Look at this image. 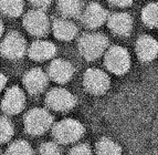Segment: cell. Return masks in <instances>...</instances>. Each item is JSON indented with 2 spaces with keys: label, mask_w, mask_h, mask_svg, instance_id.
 I'll return each instance as SVG.
<instances>
[{
  "label": "cell",
  "mask_w": 158,
  "mask_h": 155,
  "mask_svg": "<svg viewBox=\"0 0 158 155\" xmlns=\"http://www.w3.org/2000/svg\"><path fill=\"white\" fill-rule=\"evenodd\" d=\"M96 155H122V150L114 141L103 137L96 144Z\"/></svg>",
  "instance_id": "obj_19"
},
{
  "label": "cell",
  "mask_w": 158,
  "mask_h": 155,
  "mask_svg": "<svg viewBox=\"0 0 158 155\" xmlns=\"http://www.w3.org/2000/svg\"><path fill=\"white\" fill-rule=\"evenodd\" d=\"M108 45L107 38L102 33H85L79 41V50L86 60L93 61L105 52Z\"/></svg>",
  "instance_id": "obj_1"
},
{
  "label": "cell",
  "mask_w": 158,
  "mask_h": 155,
  "mask_svg": "<svg viewBox=\"0 0 158 155\" xmlns=\"http://www.w3.org/2000/svg\"><path fill=\"white\" fill-rule=\"evenodd\" d=\"M6 83H7V78L5 76V74H2L0 72V92H1L2 89L5 88Z\"/></svg>",
  "instance_id": "obj_27"
},
{
  "label": "cell",
  "mask_w": 158,
  "mask_h": 155,
  "mask_svg": "<svg viewBox=\"0 0 158 155\" xmlns=\"http://www.w3.org/2000/svg\"><path fill=\"white\" fill-rule=\"evenodd\" d=\"M23 11V0H0V12L5 16L16 18Z\"/></svg>",
  "instance_id": "obj_18"
},
{
  "label": "cell",
  "mask_w": 158,
  "mask_h": 155,
  "mask_svg": "<svg viewBox=\"0 0 158 155\" xmlns=\"http://www.w3.org/2000/svg\"><path fill=\"white\" fill-rule=\"evenodd\" d=\"M27 51V43L24 38L18 32H10L6 36L0 45V52L7 59L17 60L22 58Z\"/></svg>",
  "instance_id": "obj_5"
},
{
  "label": "cell",
  "mask_w": 158,
  "mask_h": 155,
  "mask_svg": "<svg viewBox=\"0 0 158 155\" xmlns=\"http://www.w3.org/2000/svg\"><path fill=\"white\" fill-rule=\"evenodd\" d=\"M0 155H1V153H0Z\"/></svg>",
  "instance_id": "obj_29"
},
{
  "label": "cell",
  "mask_w": 158,
  "mask_h": 155,
  "mask_svg": "<svg viewBox=\"0 0 158 155\" xmlns=\"http://www.w3.org/2000/svg\"><path fill=\"white\" fill-rule=\"evenodd\" d=\"M58 7L64 17L74 18L81 13L82 0H59Z\"/></svg>",
  "instance_id": "obj_17"
},
{
  "label": "cell",
  "mask_w": 158,
  "mask_h": 155,
  "mask_svg": "<svg viewBox=\"0 0 158 155\" xmlns=\"http://www.w3.org/2000/svg\"><path fill=\"white\" fill-rule=\"evenodd\" d=\"M69 155H92L90 147L85 144H81L79 146H75L72 149V151L69 153Z\"/></svg>",
  "instance_id": "obj_24"
},
{
  "label": "cell",
  "mask_w": 158,
  "mask_h": 155,
  "mask_svg": "<svg viewBox=\"0 0 158 155\" xmlns=\"http://www.w3.org/2000/svg\"><path fill=\"white\" fill-rule=\"evenodd\" d=\"M39 155H61V153L58 145L54 143L48 142L41 145L39 150Z\"/></svg>",
  "instance_id": "obj_23"
},
{
  "label": "cell",
  "mask_w": 158,
  "mask_h": 155,
  "mask_svg": "<svg viewBox=\"0 0 158 155\" xmlns=\"http://www.w3.org/2000/svg\"><path fill=\"white\" fill-rule=\"evenodd\" d=\"M84 133V127L73 118H66L59 122L53 127V136L59 143L69 144L80 139Z\"/></svg>",
  "instance_id": "obj_3"
},
{
  "label": "cell",
  "mask_w": 158,
  "mask_h": 155,
  "mask_svg": "<svg viewBox=\"0 0 158 155\" xmlns=\"http://www.w3.org/2000/svg\"><path fill=\"white\" fill-rule=\"evenodd\" d=\"M53 33L58 39L69 41L77 36V28L68 19H56L53 22Z\"/></svg>",
  "instance_id": "obj_16"
},
{
  "label": "cell",
  "mask_w": 158,
  "mask_h": 155,
  "mask_svg": "<svg viewBox=\"0 0 158 155\" xmlns=\"http://www.w3.org/2000/svg\"><path fill=\"white\" fill-rule=\"evenodd\" d=\"M74 73V69L70 62L65 60L52 61L49 67V75L56 83H66Z\"/></svg>",
  "instance_id": "obj_12"
},
{
  "label": "cell",
  "mask_w": 158,
  "mask_h": 155,
  "mask_svg": "<svg viewBox=\"0 0 158 155\" xmlns=\"http://www.w3.org/2000/svg\"><path fill=\"white\" fill-rule=\"evenodd\" d=\"M136 52L144 62L152 61L158 55V42L149 36H143L137 40Z\"/></svg>",
  "instance_id": "obj_13"
},
{
  "label": "cell",
  "mask_w": 158,
  "mask_h": 155,
  "mask_svg": "<svg viewBox=\"0 0 158 155\" xmlns=\"http://www.w3.org/2000/svg\"><path fill=\"white\" fill-rule=\"evenodd\" d=\"M23 84L27 91L31 94H39L47 88L48 76L39 68L31 69L23 76Z\"/></svg>",
  "instance_id": "obj_10"
},
{
  "label": "cell",
  "mask_w": 158,
  "mask_h": 155,
  "mask_svg": "<svg viewBox=\"0 0 158 155\" xmlns=\"http://www.w3.org/2000/svg\"><path fill=\"white\" fill-rule=\"evenodd\" d=\"M7 155H33V151L26 141H17L9 146Z\"/></svg>",
  "instance_id": "obj_21"
},
{
  "label": "cell",
  "mask_w": 158,
  "mask_h": 155,
  "mask_svg": "<svg viewBox=\"0 0 158 155\" xmlns=\"http://www.w3.org/2000/svg\"><path fill=\"white\" fill-rule=\"evenodd\" d=\"M110 29L117 36H128L132 31L133 20L128 13L117 12L107 19Z\"/></svg>",
  "instance_id": "obj_14"
},
{
  "label": "cell",
  "mask_w": 158,
  "mask_h": 155,
  "mask_svg": "<svg viewBox=\"0 0 158 155\" xmlns=\"http://www.w3.org/2000/svg\"><path fill=\"white\" fill-rule=\"evenodd\" d=\"M143 21L148 27H158V2L149 3L143 9Z\"/></svg>",
  "instance_id": "obj_20"
},
{
  "label": "cell",
  "mask_w": 158,
  "mask_h": 155,
  "mask_svg": "<svg viewBox=\"0 0 158 155\" xmlns=\"http://www.w3.org/2000/svg\"><path fill=\"white\" fill-rule=\"evenodd\" d=\"M83 83L87 92L92 94H103L110 88L108 75L98 69H89L84 74Z\"/></svg>",
  "instance_id": "obj_7"
},
{
  "label": "cell",
  "mask_w": 158,
  "mask_h": 155,
  "mask_svg": "<svg viewBox=\"0 0 158 155\" xmlns=\"http://www.w3.org/2000/svg\"><path fill=\"white\" fill-rule=\"evenodd\" d=\"M30 2L34 7H37L39 10H41V9H44L47 7H49L51 5V2H52V0H30Z\"/></svg>",
  "instance_id": "obj_25"
},
{
  "label": "cell",
  "mask_w": 158,
  "mask_h": 155,
  "mask_svg": "<svg viewBox=\"0 0 158 155\" xmlns=\"http://www.w3.org/2000/svg\"><path fill=\"white\" fill-rule=\"evenodd\" d=\"M2 32H3V24L2 21H1V19H0V37L2 36Z\"/></svg>",
  "instance_id": "obj_28"
},
{
  "label": "cell",
  "mask_w": 158,
  "mask_h": 155,
  "mask_svg": "<svg viewBox=\"0 0 158 155\" xmlns=\"http://www.w3.org/2000/svg\"><path fill=\"white\" fill-rule=\"evenodd\" d=\"M24 103H26V97L23 91L18 87H11L10 89L7 90L3 97L1 108L3 112L13 115L23 110Z\"/></svg>",
  "instance_id": "obj_9"
},
{
  "label": "cell",
  "mask_w": 158,
  "mask_h": 155,
  "mask_svg": "<svg viewBox=\"0 0 158 155\" xmlns=\"http://www.w3.org/2000/svg\"><path fill=\"white\" fill-rule=\"evenodd\" d=\"M105 66L111 72L115 74H124L131 67L129 53L125 48L119 45L110 48L105 54Z\"/></svg>",
  "instance_id": "obj_4"
},
{
  "label": "cell",
  "mask_w": 158,
  "mask_h": 155,
  "mask_svg": "<svg viewBox=\"0 0 158 155\" xmlns=\"http://www.w3.org/2000/svg\"><path fill=\"white\" fill-rule=\"evenodd\" d=\"M52 123V115L44 109H32L24 116V127L31 135L43 134L50 129Z\"/></svg>",
  "instance_id": "obj_2"
},
{
  "label": "cell",
  "mask_w": 158,
  "mask_h": 155,
  "mask_svg": "<svg viewBox=\"0 0 158 155\" xmlns=\"http://www.w3.org/2000/svg\"><path fill=\"white\" fill-rule=\"evenodd\" d=\"M108 2L111 5L117 6V7H127L132 5L133 0H108Z\"/></svg>",
  "instance_id": "obj_26"
},
{
  "label": "cell",
  "mask_w": 158,
  "mask_h": 155,
  "mask_svg": "<svg viewBox=\"0 0 158 155\" xmlns=\"http://www.w3.org/2000/svg\"><path fill=\"white\" fill-rule=\"evenodd\" d=\"M107 11L98 2H92L87 6L86 10L83 13V22L86 27L94 29L102 26L107 20Z\"/></svg>",
  "instance_id": "obj_11"
},
{
  "label": "cell",
  "mask_w": 158,
  "mask_h": 155,
  "mask_svg": "<svg viewBox=\"0 0 158 155\" xmlns=\"http://www.w3.org/2000/svg\"><path fill=\"white\" fill-rule=\"evenodd\" d=\"M56 52V45L52 42L44 41V40H38L34 41L30 45L28 54L32 60L35 61H44L54 57Z\"/></svg>",
  "instance_id": "obj_15"
},
{
  "label": "cell",
  "mask_w": 158,
  "mask_h": 155,
  "mask_svg": "<svg viewBox=\"0 0 158 155\" xmlns=\"http://www.w3.org/2000/svg\"><path fill=\"white\" fill-rule=\"evenodd\" d=\"M23 27L34 37H43L49 32L50 21L42 10H30L23 17Z\"/></svg>",
  "instance_id": "obj_6"
},
{
  "label": "cell",
  "mask_w": 158,
  "mask_h": 155,
  "mask_svg": "<svg viewBox=\"0 0 158 155\" xmlns=\"http://www.w3.org/2000/svg\"><path fill=\"white\" fill-rule=\"evenodd\" d=\"M45 101L50 109L54 111H61V112L71 110L77 103L75 97L71 92H69L65 89H60V88L51 90L48 93Z\"/></svg>",
  "instance_id": "obj_8"
},
{
  "label": "cell",
  "mask_w": 158,
  "mask_h": 155,
  "mask_svg": "<svg viewBox=\"0 0 158 155\" xmlns=\"http://www.w3.org/2000/svg\"><path fill=\"white\" fill-rule=\"evenodd\" d=\"M13 135V126L8 118H0V143L8 142Z\"/></svg>",
  "instance_id": "obj_22"
}]
</instances>
